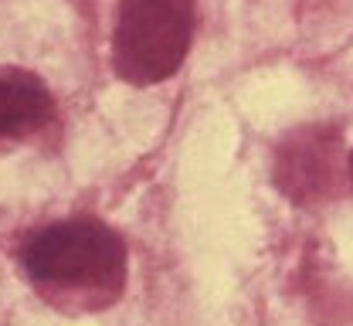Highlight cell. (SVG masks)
<instances>
[{
  "label": "cell",
  "instance_id": "7a4b0ae2",
  "mask_svg": "<svg viewBox=\"0 0 353 326\" xmlns=\"http://www.w3.org/2000/svg\"><path fill=\"white\" fill-rule=\"evenodd\" d=\"M197 0H119L112 68L130 85H157L183 65L194 41Z\"/></svg>",
  "mask_w": 353,
  "mask_h": 326
},
{
  "label": "cell",
  "instance_id": "277c9868",
  "mask_svg": "<svg viewBox=\"0 0 353 326\" xmlns=\"http://www.w3.org/2000/svg\"><path fill=\"white\" fill-rule=\"evenodd\" d=\"M54 99L41 79L28 68L0 65V140H21L48 126Z\"/></svg>",
  "mask_w": 353,
  "mask_h": 326
},
{
  "label": "cell",
  "instance_id": "6da1fadb",
  "mask_svg": "<svg viewBox=\"0 0 353 326\" xmlns=\"http://www.w3.org/2000/svg\"><path fill=\"white\" fill-rule=\"evenodd\" d=\"M24 269L51 296H99L112 303L126 285V245L95 218H68L28 241Z\"/></svg>",
  "mask_w": 353,
  "mask_h": 326
},
{
  "label": "cell",
  "instance_id": "5b68a950",
  "mask_svg": "<svg viewBox=\"0 0 353 326\" xmlns=\"http://www.w3.org/2000/svg\"><path fill=\"white\" fill-rule=\"evenodd\" d=\"M350 181H353V153H350Z\"/></svg>",
  "mask_w": 353,
  "mask_h": 326
},
{
  "label": "cell",
  "instance_id": "3957f363",
  "mask_svg": "<svg viewBox=\"0 0 353 326\" xmlns=\"http://www.w3.org/2000/svg\"><path fill=\"white\" fill-rule=\"evenodd\" d=\"M340 163H343V136L336 126H303L292 130L279 143L275 153V184L279 190L296 201L312 204L319 197H330L340 181Z\"/></svg>",
  "mask_w": 353,
  "mask_h": 326
}]
</instances>
